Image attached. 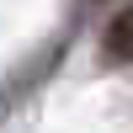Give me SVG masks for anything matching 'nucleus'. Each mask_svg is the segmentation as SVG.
Wrapping results in <instances>:
<instances>
[{
  "label": "nucleus",
  "instance_id": "nucleus-1",
  "mask_svg": "<svg viewBox=\"0 0 133 133\" xmlns=\"http://www.w3.org/2000/svg\"><path fill=\"white\" fill-rule=\"evenodd\" d=\"M101 48H107V59H112V64H133V5H123L112 21H107Z\"/></svg>",
  "mask_w": 133,
  "mask_h": 133
}]
</instances>
